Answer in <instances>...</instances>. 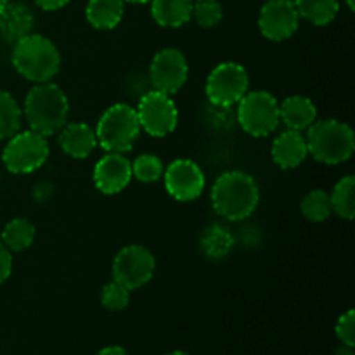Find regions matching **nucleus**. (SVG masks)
<instances>
[{"instance_id": "2", "label": "nucleus", "mask_w": 355, "mask_h": 355, "mask_svg": "<svg viewBox=\"0 0 355 355\" xmlns=\"http://www.w3.org/2000/svg\"><path fill=\"white\" fill-rule=\"evenodd\" d=\"M23 113L30 130L49 137L58 134L68 121V97L55 83H37L24 99Z\"/></svg>"}, {"instance_id": "4", "label": "nucleus", "mask_w": 355, "mask_h": 355, "mask_svg": "<svg viewBox=\"0 0 355 355\" xmlns=\"http://www.w3.org/2000/svg\"><path fill=\"white\" fill-rule=\"evenodd\" d=\"M305 139L309 153L324 165H338L354 155V130L340 120H315Z\"/></svg>"}, {"instance_id": "33", "label": "nucleus", "mask_w": 355, "mask_h": 355, "mask_svg": "<svg viewBox=\"0 0 355 355\" xmlns=\"http://www.w3.org/2000/svg\"><path fill=\"white\" fill-rule=\"evenodd\" d=\"M97 355H128V352L120 345H110L101 349L99 352H97Z\"/></svg>"}, {"instance_id": "20", "label": "nucleus", "mask_w": 355, "mask_h": 355, "mask_svg": "<svg viewBox=\"0 0 355 355\" xmlns=\"http://www.w3.org/2000/svg\"><path fill=\"white\" fill-rule=\"evenodd\" d=\"M125 0H89L85 16L97 30H113L123 19Z\"/></svg>"}, {"instance_id": "28", "label": "nucleus", "mask_w": 355, "mask_h": 355, "mask_svg": "<svg viewBox=\"0 0 355 355\" xmlns=\"http://www.w3.org/2000/svg\"><path fill=\"white\" fill-rule=\"evenodd\" d=\"M224 10L217 0H196L193 6V17L201 28H214L222 21Z\"/></svg>"}, {"instance_id": "15", "label": "nucleus", "mask_w": 355, "mask_h": 355, "mask_svg": "<svg viewBox=\"0 0 355 355\" xmlns=\"http://www.w3.org/2000/svg\"><path fill=\"white\" fill-rule=\"evenodd\" d=\"M309 155L307 139L300 130H286L277 135L272 144V159L279 168L291 170L300 166Z\"/></svg>"}, {"instance_id": "7", "label": "nucleus", "mask_w": 355, "mask_h": 355, "mask_svg": "<svg viewBox=\"0 0 355 355\" xmlns=\"http://www.w3.org/2000/svg\"><path fill=\"white\" fill-rule=\"evenodd\" d=\"M47 137L33 130H23L7 139L2 162L12 173H31L40 168L49 158Z\"/></svg>"}, {"instance_id": "21", "label": "nucleus", "mask_w": 355, "mask_h": 355, "mask_svg": "<svg viewBox=\"0 0 355 355\" xmlns=\"http://www.w3.org/2000/svg\"><path fill=\"white\" fill-rule=\"evenodd\" d=\"M298 16L315 26H326L336 17L340 10L338 0H293Z\"/></svg>"}, {"instance_id": "12", "label": "nucleus", "mask_w": 355, "mask_h": 355, "mask_svg": "<svg viewBox=\"0 0 355 355\" xmlns=\"http://www.w3.org/2000/svg\"><path fill=\"white\" fill-rule=\"evenodd\" d=\"M300 16L293 0H267L259 16V28L267 40L283 42L293 37Z\"/></svg>"}, {"instance_id": "8", "label": "nucleus", "mask_w": 355, "mask_h": 355, "mask_svg": "<svg viewBox=\"0 0 355 355\" xmlns=\"http://www.w3.org/2000/svg\"><path fill=\"white\" fill-rule=\"evenodd\" d=\"M250 78L245 66L238 62H222L211 69L207 78V97L214 106L229 107L239 103L248 92Z\"/></svg>"}, {"instance_id": "39", "label": "nucleus", "mask_w": 355, "mask_h": 355, "mask_svg": "<svg viewBox=\"0 0 355 355\" xmlns=\"http://www.w3.org/2000/svg\"><path fill=\"white\" fill-rule=\"evenodd\" d=\"M194 2H196V0H194Z\"/></svg>"}, {"instance_id": "32", "label": "nucleus", "mask_w": 355, "mask_h": 355, "mask_svg": "<svg viewBox=\"0 0 355 355\" xmlns=\"http://www.w3.org/2000/svg\"><path fill=\"white\" fill-rule=\"evenodd\" d=\"M37 7H40L42 10H59L64 6H68L69 0H35Z\"/></svg>"}, {"instance_id": "36", "label": "nucleus", "mask_w": 355, "mask_h": 355, "mask_svg": "<svg viewBox=\"0 0 355 355\" xmlns=\"http://www.w3.org/2000/svg\"><path fill=\"white\" fill-rule=\"evenodd\" d=\"M7 3H9V0H0V14L3 12V9H6Z\"/></svg>"}, {"instance_id": "37", "label": "nucleus", "mask_w": 355, "mask_h": 355, "mask_svg": "<svg viewBox=\"0 0 355 355\" xmlns=\"http://www.w3.org/2000/svg\"><path fill=\"white\" fill-rule=\"evenodd\" d=\"M125 2H130V3H148L151 0H125Z\"/></svg>"}, {"instance_id": "24", "label": "nucleus", "mask_w": 355, "mask_h": 355, "mask_svg": "<svg viewBox=\"0 0 355 355\" xmlns=\"http://www.w3.org/2000/svg\"><path fill=\"white\" fill-rule=\"evenodd\" d=\"M23 111L17 101L6 90H0V141H7L21 130Z\"/></svg>"}, {"instance_id": "1", "label": "nucleus", "mask_w": 355, "mask_h": 355, "mask_svg": "<svg viewBox=\"0 0 355 355\" xmlns=\"http://www.w3.org/2000/svg\"><path fill=\"white\" fill-rule=\"evenodd\" d=\"M260 191L255 179L241 170L222 173L211 187V205L215 211L232 222L245 220L257 210Z\"/></svg>"}, {"instance_id": "25", "label": "nucleus", "mask_w": 355, "mask_h": 355, "mask_svg": "<svg viewBox=\"0 0 355 355\" xmlns=\"http://www.w3.org/2000/svg\"><path fill=\"white\" fill-rule=\"evenodd\" d=\"M232 236L222 225H211L203 232L201 238V248L210 259H222L227 255L232 248Z\"/></svg>"}, {"instance_id": "13", "label": "nucleus", "mask_w": 355, "mask_h": 355, "mask_svg": "<svg viewBox=\"0 0 355 355\" xmlns=\"http://www.w3.org/2000/svg\"><path fill=\"white\" fill-rule=\"evenodd\" d=\"M165 187L177 201H193L205 189V173L193 159H175L163 172Z\"/></svg>"}, {"instance_id": "6", "label": "nucleus", "mask_w": 355, "mask_h": 355, "mask_svg": "<svg viewBox=\"0 0 355 355\" xmlns=\"http://www.w3.org/2000/svg\"><path fill=\"white\" fill-rule=\"evenodd\" d=\"M238 121L246 134L253 137L270 135L279 125V103L267 90L246 92L239 101Z\"/></svg>"}, {"instance_id": "14", "label": "nucleus", "mask_w": 355, "mask_h": 355, "mask_svg": "<svg viewBox=\"0 0 355 355\" xmlns=\"http://www.w3.org/2000/svg\"><path fill=\"white\" fill-rule=\"evenodd\" d=\"M132 177V163L123 153H107L94 166V184L103 194L121 193Z\"/></svg>"}, {"instance_id": "10", "label": "nucleus", "mask_w": 355, "mask_h": 355, "mask_svg": "<svg viewBox=\"0 0 355 355\" xmlns=\"http://www.w3.org/2000/svg\"><path fill=\"white\" fill-rule=\"evenodd\" d=\"M156 269L153 253L142 245H128L113 260V281L128 290H139L151 281Z\"/></svg>"}, {"instance_id": "22", "label": "nucleus", "mask_w": 355, "mask_h": 355, "mask_svg": "<svg viewBox=\"0 0 355 355\" xmlns=\"http://www.w3.org/2000/svg\"><path fill=\"white\" fill-rule=\"evenodd\" d=\"M331 211L345 220H352L355 217V177L347 175L336 182L333 193L329 194Z\"/></svg>"}, {"instance_id": "27", "label": "nucleus", "mask_w": 355, "mask_h": 355, "mask_svg": "<svg viewBox=\"0 0 355 355\" xmlns=\"http://www.w3.org/2000/svg\"><path fill=\"white\" fill-rule=\"evenodd\" d=\"M163 172H165L163 162L155 155H141L132 163V175L141 182H156L162 179Z\"/></svg>"}, {"instance_id": "35", "label": "nucleus", "mask_w": 355, "mask_h": 355, "mask_svg": "<svg viewBox=\"0 0 355 355\" xmlns=\"http://www.w3.org/2000/svg\"><path fill=\"white\" fill-rule=\"evenodd\" d=\"M163 355H189V354H187V352H182V350H173V352L163 354Z\"/></svg>"}, {"instance_id": "34", "label": "nucleus", "mask_w": 355, "mask_h": 355, "mask_svg": "<svg viewBox=\"0 0 355 355\" xmlns=\"http://www.w3.org/2000/svg\"><path fill=\"white\" fill-rule=\"evenodd\" d=\"M335 355H355L354 354V347L342 345V347H340V349H336V354Z\"/></svg>"}, {"instance_id": "19", "label": "nucleus", "mask_w": 355, "mask_h": 355, "mask_svg": "<svg viewBox=\"0 0 355 355\" xmlns=\"http://www.w3.org/2000/svg\"><path fill=\"white\" fill-rule=\"evenodd\" d=\"M194 0H151V16L159 26L180 28L193 19Z\"/></svg>"}, {"instance_id": "11", "label": "nucleus", "mask_w": 355, "mask_h": 355, "mask_svg": "<svg viewBox=\"0 0 355 355\" xmlns=\"http://www.w3.org/2000/svg\"><path fill=\"white\" fill-rule=\"evenodd\" d=\"M187 75H189V66H187L186 58L182 52L172 47L156 52L149 66V80H151L153 90L168 94V96H173L182 89Z\"/></svg>"}, {"instance_id": "18", "label": "nucleus", "mask_w": 355, "mask_h": 355, "mask_svg": "<svg viewBox=\"0 0 355 355\" xmlns=\"http://www.w3.org/2000/svg\"><path fill=\"white\" fill-rule=\"evenodd\" d=\"M279 118L291 130L302 132L318 120V110L309 97L291 96L279 104Z\"/></svg>"}, {"instance_id": "16", "label": "nucleus", "mask_w": 355, "mask_h": 355, "mask_svg": "<svg viewBox=\"0 0 355 355\" xmlns=\"http://www.w3.org/2000/svg\"><path fill=\"white\" fill-rule=\"evenodd\" d=\"M59 134V146L68 156L76 159H83L92 155L97 146L96 130L82 121L75 123H66Z\"/></svg>"}, {"instance_id": "31", "label": "nucleus", "mask_w": 355, "mask_h": 355, "mask_svg": "<svg viewBox=\"0 0 355 355\" xmlns=\"http://www.w3.org/2000/svg\"><path fill=\"white\" fill-rule=\"evenodd\" d=\"M12 272V252L0 241V284L6 283Z\"/></svg>"}, {"instance_id": "23", "label": "nucleus", "mask_w": 355, "mask_h": 355, "mask_svg": "<svg viewBox=\"0 0 355 355\" xmlns=\"http://www.w3.org/2000/svg\"><path fill=\"white\" fill-rule=\"evenodd\" d=\"M35 239V225L28 218H12L2 231V243L10 252L30 248Z\"/></svg>"}, {"instance_id": "3", "label": "nucleus", "mask_w": 355, "mask_h": 355, "mask_svg": "<svg viewBox=\"0 0 355 355\" xmlns=\"http://www.w3.org/2000/svg\"><path fill=\"white\" fill-rule=\"evenodd\" d=\"M12 66L30 82H51L61 68V54L51 38L30 33L14 44Z\"/></svg>"}, {"instance_id": "5", "label": "nucleus", "mask_w": 355, "mask_h": 355, "mask_svg": "<svg viewBox=\"0 0 355 355\" xmlns=\"http://www.w3.org/2000/svg\"><path fill=\"white\" fill-rule=\"evenodd\" d=\"M141 134L137 111L128 104L118 103L107 107L96 127L97 144L107 153H128Z\"/></svg>"}, {"instance_id": "30", "label": "nucleus", "mask_w": 355, "mask_h": 355, "mask_svg": "<svg viewBox=\"0 0 355 355\" xmlns=\"http://www.w3.org/2000/svg\"><path fill=\"white\" fill-rule=\"evenodd\" d=\"M336 336L342 342V345L354 347L355 345V312L347 311L342 318L338 319L335 328Z\"/></svg>"}, {"instance_id": "38", "label": "nucleus", "mask_w": 355, "mask_h": 355, "mask_svg": "<svg viewBox=\"0 0 355 355\" xmlns=\"http://www.w3.org/2000/svg\"><path fill=\"white\" fill-rule=\"evenodd\" d=\"M345 2H347V6H349L350 10L355 9V0H345Z\"/></svg>"}, {"instance_id": "29", "label": "nucleus", "mask_w": 355, "mask_h": 355, "mask_svg": "<svg viewBox=\"0 0 355 355\" xmlns=\"http://www.w3.org/2000/svg\"><path fill=\"white\" fill-rule=\"evenodd\" d=\"M130 302V290L125 288L123 284L111 281V283L104 284L103 291H101V304L103 307L110 309V311H123Z\"/></svg>"}, {"instance_id": "17", "label": "nucleus", "mask_w": 355, "mask_h": 355, "mask_svg": "<svg viewBox=\"0 0 355 355\" xmlns=\"http://www.w3.org/2000/svg\"><path fill=\"white\" fill-rule=\"evenodd\" d=\"M35 17L28 6L21 2H9L0 14V35L9 44H16L31 33Z\"/></svg>"}, {"instance_id": "26", "label": "nucleus", "mask_w": 355, "mask_h": 355, "mask_svg": "<svg viewBox=\"0 0 355 355\" xmlns=\"http://www.w3.org/2000/svg\"><path fill=\"white\" fill-rule=\"evenodd\" d=\"M300 210L304 217L311 222H324L331 215V203L328 193L322 189H314L302 200Z\"/></svg>"}, {"instance_id": "9", "label": "nucleus", "mask_w": 355, "mask_h": 355, "mask_svg": "<svg viewBox=\"0 0 355 355\" xmlns=\"http://www.w3.org/2000/svg\"><path fill=\"white\" fill-rule=\"evenodd\" d=\"M135 111L141 130H146L153 137H166L175 130L179 121V111L172 96L158 90L144 94Z\"/></svg>"}]
</instances>
